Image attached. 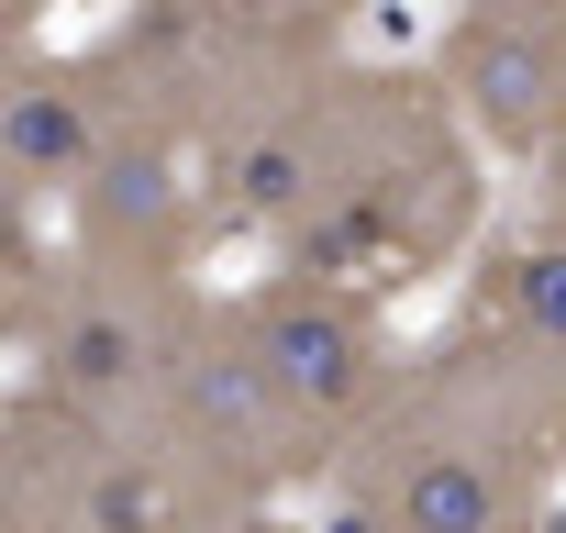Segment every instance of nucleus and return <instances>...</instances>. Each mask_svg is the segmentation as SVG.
<instances>
[{
    "mask_svg": "<svg viewBox=\"0 0 566 533\" xmlns=\"http://www.w3.org/2000/svg\"><path fill=\"white\" fill-rule=\"evenodd\" d=\"M334 533H566V411L422 334L389 411L323 478Z\"/></svg>",
    "mask_w": 566,
    "mask_h": 533,
    "instance_id": "2",
    "label": "nucleus"
},
{
    "mask_svg": "<svg viewBox=\"0 0 566 533\" xmlns=\"http://www.w3.org/2000/svg\"><path fill=\"white\" fill-rule=\"evenodd\" d=\"M145 23V12H134ZM156 34L167 101L222 189V222L255 266H345L378 290L467 279L489 244V145L444 101L433 56H255Z\"/></svg>",
    "mask_w": 566,
    "mask_h": 533,
    "instance_id": "1",
    "label": "nucleus"
},
{
    "mask_svg": "<svg viewBox=\"0 0 566 533\" xmlns=\"http://www.w3.org/2000/svg\"><path fill=\"white\" fill-rule=\"evenodd\" d=\"M222 301H233L244 356L266 367V389L290 400V422L312 433V456H323V478H334V456H345V445L389 411V389L411 378L400 290L345 279V266H244Z\"/></svg>",
    "mask_w": 566,
    "mask_h": 533,
    "instance_id": "3",
    "label": "nucleus"
},
{
    "mask_svg": "<svg viewBox=\"0 0 566 533\" xmlns=\"http://www.w3.org/2000/svg\"><path fill=\"white\" fill-rule=\"evenodd\" d=\"M123 12L200 34V45H255V56H334L378 0H123Z\"/></svg>",
    "mask_w": 566,
    "mask_h": 533,
    "instance_id": "7",
    "label": "nucleus"
},
{
    "mask_svg": "<svg viewBox=\"0 0 566 533\" xmlns=\"http://www.w3.org/2000/svg\"><path fill=\"white\" fill-rule=\"evenodd\" d=\"M134 123V67L123 45H45V34H12V90H0V178H12V211L56 222L90 167L123 145Z\"/></svg>",
    "mask_w": 566,
    "mask_h": 533,
    "instance_id": "4",
    "label": "nucleus"
},
{
    "mask_svg": "<svg viewBox=\"0 0 566 533\" xmlns=\"http://www.w3.org/2000/svg\"><path fill=\"white\" fill-rule=\"evenodd\" d=\"M12 34H45V0H12Z\"/></svg>",
    "mask_w": 566,
    "mask_h": 533,
    "instance_id": "10",
    "label": "nucleus"
},
{
    "mask_svg": "<svg viewBox=\"0 0 566 533\" xmlns=\"http://www.w3.org/2000/svg\"><path fill=\"white\" fill-rule=\"evenodd\" d=\"M489 12H522V23H544V34H566V0H489Z\"/></svg>",
    "mask_w": 566,
    "mask_h": 533,
    "instance_id": "9",
    "label": "nucleus"
},
{
    "mask_svg": "<svg viewBox=\"0 0 566 533\" xmlns=\"http://www.w3.org/2000/svg\"><path fill=\"white\" fill-rule=\"evenodd\" d=\"M222 533H334V522H301L290 500H277V511H244V522H222Z\"/></svg>",
    "mask_w": 566,
    "mask_h": 533,
    "instance_id": "8",
    "label": "nucleus"
},
{
    "mask_svg": "<svg viewBox=\"0 0 566 533\" xmlns=\"http://www.w3.org/2000/svg\"><path fill=\"white\" fill-rule=\"evenodd\" d=\"M433 334L566 411V189H522V211L489 222Z\"/></svg>",
    "mask_w": 566,
    "mask_h": 533,
    "instance_id": "5",
    "label": "nucleus"
},
{
    "mask_svg": "<svg viewBox=\"0 0 566 533\" xmlns=\"http://www.w3.org/2000/svg\"><path fill=\"white\" fill-rule=\"evenodd\" d=\"M433 79L444 101L467 112V134L489 145V167L533 178L566 134V34L522 23V12H489V0H444V23H433Z\"/></svg>",
    "mask_w": 566,
    "mask_h": 533,
    "instance_id": "6",
    "label": "nucleus"
}]
</instances>
